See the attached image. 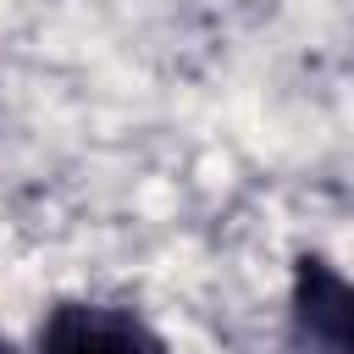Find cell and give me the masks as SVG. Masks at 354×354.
<instances>
[{
	"label": "cell",
	"mask_w": 354,
	"mask_h": 354,
	"mask_svg": "<svg viewBox=\"0 0 354 354\" xmlns=\"http://www.w3.org/2000/svg\"><path fill=\"white\" fill-rule=\"evenodd\" d=\"M288 348L354 354V277L315 249H299L288 266Z\"/></svg>",
	"instance_id": "6da1fadb"
},
{
	"label": "cell",
	"mask_w": 354,
	"mask_h": 354,
	"mask_svg": "<svg viewBox=\"0 0 354 354\" xmlns=\"http://www.w3.org/2000/svg\"><path fill=\"white\" fill-rule=\"evenodd\" d=\"M33 354H171V348L133 304L55 299L33 326Z\"/></svg>",
	"instance_id": "7a4b0ae2"
},
{
	"label": "cell",
	"mask_w": 354,
	"mask_h": 354,
	"mask_svg": "<svg viewBox=\"0 0 354 354\" xmlns=\"http://www.w3.org/2000/svg\"><path fill=\"white\" fill-rule=\"evenodd\" d=\"M0 354H22V348H17V343H11V337H0Z\"/></svg>",
	"instance_id": "3957f363"
}]
</instances>
